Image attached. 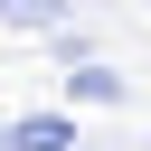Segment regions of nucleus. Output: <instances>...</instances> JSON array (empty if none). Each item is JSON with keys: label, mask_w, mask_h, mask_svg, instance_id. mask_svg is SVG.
Segmentation results:
<instances>
[{"label": "nucleus", "mask_w": 151, "mask_h": 151, "mask_svg": "<svg viewBox=\"0 0 151 151\" xmlns=\"http://www.w3.org/2000/svg\"><path fill=\"white\" fill-rule=\"evenodd\" d=\"M0 151H76V113H19L0 123Z\"/></svg>", "instance_id": "f257e3e1"}, {"label": "nucleus", "mask_w": 151, "mask_h": 151, "mask_svg": "<svg viewBox=\"0 0 151 151\" xmlns=\"http://www.w3.org/2000/svg\"><path fill=\"white\" fill-rule=\"evenodd\" d=\"M0 28H28V38H57V28H66V0H0Z\"/></svg>", "instance_id": "f03ea898"}, {"label": "nucleus", "mask_w": 151, "mask_h": 151, "mask_svg": "<svg viewBox=\"0 0 151 151\" xmlns=\"http://www.w3.org/2000/svg\"><path fill=\"white\" fill-rule=\"evenodd\" d=\"M123 94H132V85H123L113 66H76V76H66V104H123Z\"/></svg>", "instance_id": "7ed1b4c3"}]
</instances>
